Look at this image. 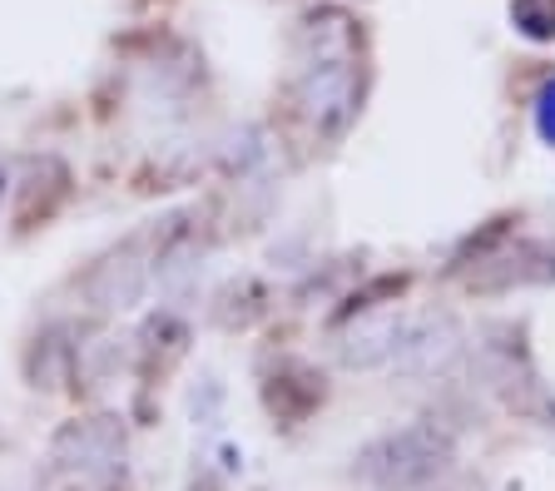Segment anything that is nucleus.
<instances>
[{
    "mask_svg": "<svg viewBox=\"0 0 555 491\" xmlns=\"http://www.w3.org/2000/svg\"><path fill=\"white\" fill-rule=\"evenodd\" d=\"M456 442L437 422H412L358 452V477L377 491H422L451 467Z\"/></svg>",
    "mask_w": 555,
    "mask_h": 491,
    "instance_id": "nucleus-1",
    "label": "nucleus"
},
{
    "mask_svg": "<svg viewBox=\"0 0 555 491\" xmlns=\"http://www.w3.org/2000/svg\"><path fill=\"white\" fill-rule=\"evenodd\" d=\"M125 456H129L125 422L109 417V412L75 417L50 437V467L69 481H85V487H115L125 477Z\"/></svg>",
    "mask_w": 555,
    "mask_h": 491,
    "instance_id": "nucleus-2",
    "label": "nucleus"
},
{
    "mask_svg": "<svg viewBox=\"0 0 555 491\" xmlns=\"http://www.w3.org/2000/svg\"><path fill=\"white\" fill-rule=\"evenodd\" d=\"M358 100H362L358 55L308 60V70H302V80H298V105L323 140H337V134L358 119Z\"/></svg>",
    "mask_w": 555,
    "mask_h": 491,
    "instance_id": "nucleus-3",
    "label": "nucleus"
},
{
    "mask_svg": "<svg viewBox=\"0 0 555 491\" xmlns=\"http://www.w3.org/2000/svg\"><path fill=\"white\" fill-rule=\"evenodd\" d=\"M154 283V254H144V238H129V244L109 248V254L85 273V303L100 308V313H125L144 298V288Z\"/></svg>",
    "mask_w": 555,
    "mask_h": 491,
    "instance_id": "nucleus-4",
    "label": "nucleus"
},
{
    "mask_svg": "<svg viewBox=\"0 0 555 491\" xmlns=\"http://www.w3.org/2000/svg\"><path fill=\"white\" fill-rule=\"evenodd\" d=\"M456 358H462V323L451 313L402 318V338H397V352H392V367L402 377L447 373Z\"/></svg>",
    "mask_w": 555,
    "mask_h": 491,
    "instance_id": "nucleus-5",
    "label": "nucleus"
},
{
    "mask_svg": "<svg viewBox=\"0 0 555 491\" xmlns=\"http://www.w3.org/2000/svg\"><path fill=\"white\" fill-rule=\"evenodd\" d=\"M476 288H511V283H555V238H531L511 254L491 258L486 273H476Z\"/></svg>",
    "mask_w": 555,
    "mask_h": 491,
    "instance_id": "nucleus-6",
    "label": "nucleus"
},
{
    "mask_svg": "<svg viewBox=\"0 0 555 491\" xmlns=\"http://www.w3.org/2000/svg\"><path fill=\"white\" fill-rule=\"evenodd\" d=\"M397 338H402V318L397 313H377L367 318V323H358L352 333L343 338V348H337V358H343V367H392V352H397Z\"/></svg>",
    "mask_w": 555,
    "mask_h": 491,
    "instance_id": "nucleus-7",
    "label": "nucleus"
},
{
    "mask_svg": "<svg viewBox=\"0 0 555 491\" xmlns=\"http://www.w3.org/2000/svg\"><path fill=\"white\" fill-rule=\"evenodd\" d=\"M511 21L526 40H555V0H511Z\"/></svg>",
    "mask_w": 555,
    "mask_h": 491,
    "instance_id": "nucleus-8",
    "label": "nucleus"
},
{
    "mask_svg": "<svg viewBox=\"0 0 555 491\" xmlns=\"http://www.w3.org/2000/svg\"><path fill=\"white\" fill-rule=\"evenodd\" d=\"M535 129H541L545 140L555 144V80L541 90V100H535Z\"/></svg>",
    "mask_w": 555,
    "mask_h": 491,
    "instance_id": "nucleus-9",
    "label": "nucleus"
},
{
    "mask_svg": "<svg viewBox=\"0 0 555 491\" xmlns=\"http://www.w3.org/2000/svg\"><path fill=\"white\" fill-rule=\"evenodd\" d=\"M0 194H5V175H0Z\"/></svg>",
    "mask_w": 555,
    "mask_h": 491,
    "instance_id": "nucleus-10",
    "label": "nucleus"
}]
</instances>
